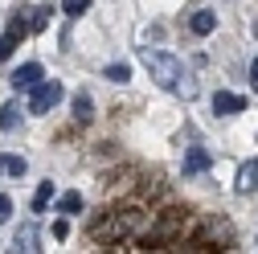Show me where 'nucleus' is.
Returning a JSON list of instances; mask_svg holds the SVG:
<instances>
[{"label": "nucleus", "instance_id": "4468645a", "mask_svg": "<svg viewBox=\"0 0 258 254\" xmlns=\"http://www.w3.org/2000/svg\"><path fill=\"white\" fill-rule=\"evenodd\" d=\"M90 5H94V0H61V9H66L70 17H78V13H86Z\"/></svg>", "mask_w": 258, "mask_h": 254}, {"label": "nucleus", "instance_id": "2eb2a0df", "mask_svg": "<svg viewBox=\"0 0 258 254\" xmlns=\"http://www.w3.org/2000/svg\"><path fill=\"white\" fill-rule=\"evenodd\" d=\"M29 29H33V25H29V21H21V13H17V17H13V25H9V37H25Z\"/></svg>", "mask_w": 258, "mask_h": 254}, {"label": "nucleus", "instance_id": "dca6fc26", "mask_svg": "<svg viewBox=\"0 0 258 254\" xmlns=\"http://www.w3.org/2000/svg\"><path fill=\"white\" fill-rule=\"evenodd\" d=\"M82 209V197L78 193H66V197H61V213H78Z\"/></svg>", "mask_w": 258, "mask_h": 254}, {"label": "nucleus", "instance_id": "39448f33", "mask_svg": "<svg viewBox=\"0 0 258 254\" xmlns=\"http://www.w3.org/2000/svg\"><path fill=\"white\" fill-rule=\"evenodd\" d=\"M188 29H192L197 37H209L213 29H217V13H213V9H197V13H192V21H188Z\"/></svg>", "mask_w": 258, "mask_h": 254}, {"label": "nucleus", "instance_id": "aec40b11", "mask_svg": "<svg viewBox=\"0 0 258 254\" xmlns=\"http://www.w3.org/2000/svg\"><path fill=\"white\" fill-rule=\"evenodd\" d=\"M250 82H254V90H258V57L250 61Z\"/></svg>", "mask_w": 258, "mask_h": 254}, {"label": "nucleus", "instance_id": "ddd939ff", "mask_svg": "<svg viewBox=\"0 0 258 254\" xmlns=\"http://www.w3.org/2000/svg\"><path fill=\"white\" fill-rule=\"evenodd\" d=\"M107 78H111V82H127V78H132V66H127V61H111V66H107Z\"/></svg>", "mask_w": 258, "mask_h": 254}, {"label": "nucleus", "instance_id": "412c9836", "mask_svg": "<svg viewBox=\"0 0 258 254\" xmlns=\"http://www.w3.org/2000/svg\"><path fill=\"white\" fill-rule=\"evenodd\" d=\"M254 164H258V160H254Z\"/></svg>", "mask_w": 258, "mask_h": 254}, {"label": "nucleus", "instance_id": "f3484780", "mask_svg": "<svg viewBox=\"0 0 258 254\" xmlns=\"http://www.w3.org/2000/svg\"><path fill=\"white\" fill-rule=\"evenodd\" d=\"M45 21H49V5H41V9H37V17L29 21V25H33V29H45Z\"/></svg>", "mask_w": 258, "mask_h": 254}, {"label": "nucleus", "instance_id": "9b49d317", "mask_svg": "<svg viewBox=\"0 0 258 254\" xmlns=\"http://www.w3.org/2000/svg\"><path fill=\"white\" fill-rule=\"evenodd\" d=\"M25 160H21V156H0V172H9V176H25Z\"/></svg>", "mask_w": 258, "mask_h": 254}, {"label": "nucleus", "instance_id": "1a4fd4ad", "mask_svg": "<svg viewBox=\"0 0 258 254\" xmlns=\"http://www.w3.org/2000/svg\"><path fill=\"white\" fill-rule=\"evenodd\" d=\"M17 246H21V250H37V226H33V221L17 230Z\"/></svg>", "mask_w": 258, "mask_h": 254}, {"label": "nucleus", "instance_id": "a211bd4d", "mask_svg": "<svg viewBox=\"0 0 258 254\" xmlns=\"http://www.w3.org/2000/svg\"><path fill=\"white\" fill-rule=\"evenodd\" d=\"M13 41H17V37H0V61H9V53H13Z\"/></svg>", "mask_w": 258, "mask_h": 254}, {"label": "nucleus", "instance_id": "6e6552de", "mask_svg": "<svg viewBox=\"0 0 258 254\" xmlns=\"http://www.w3.org/2000/svg\"><path fill=\"white\" fill-rule=\"evenodd\" d=\"M254 184H258V164H246L238 172V193H254Z\"/></svg>", "mask_w": 258, "mask_h": 254}, {"label": "nucleus", "instance_id": "f8f14e48", "mask_svg": "<svg viewBox=\"0 0 258 254\" xmlns=\"http://www.w3.org/2000/svg\"><path fill=\"white\" fill-rule=\"evenodd\" d=\"M49 197H53V180H41V184H37V193H33V209H45Z\"/></svg>", "mask_w": 258, "mask_h": 254}, {"label": "nucleus", "instance_id": "423d86ee", "mask_svg": "<svg viewBox=\"0 0 258 254\" xmlns=\"http://www.w3.org/2000/svg\"><path fill=\"white\" fill-rule=\"evenodd\" d=\"M209 168V152L205 148H188L184 152V176H197V172H205Z\"/></svg>", "mask_w": 258, "mask_h": 254}, {"label": "nucleus", "instance_id": "f257e3e1", "mask_svg": "<svg viewBox=\"0 0 258 254\" xmlns=\"http://www.w3.org/2000/svg\"><path fill=\"white\" fill-rule=\"evenodd\" d=\"M144 66L152 70V82H160L164 90H176V94H184V99L197 94V82L188 78V70H184L180 57H172L164 49H144Z\"/></svg>", "mask_w": 258, "mask_h": 254}, {"label": "nucleus", "instance_id": "7ed1b4c3", "mask_svg": "<svg viewBox=\"0 0 258 254\" xmlns=\"http://www.w3.org/2000/svg\"><path fill=\"white\" fill-rule=\"evenodd\" d=\"M238 111H246L242 94H230V90H217L213 94V115H238Z\"/></svg>", "mask_w": 258, "mask_h": 254}, {"label": "nucleus", "instance_id": "f03ea898", "mask_svg": "<svg viewBox=\"0 0 258 254\" xmlns=\"http://www.w3.org/2000/svg\"><path fill=\"white\" fill-rule=\"evenodd\" d=\"M57 103H61V82H57V78H41V82L33 86L29 111H33V115H45V111H53Z\"/></svg>", "mask_w": 258, "mask_h": 254}, {"label": "nucleus", "instance_id": "0eeeda50", "mask_svg": "<svg viewBox=\"0 0 258 254\" xmlns=\"http://www.w3.org/2000/svg\"><path fill=\"white\" fill-rule=\"evenodd\" d=\"M17 127H21V107L5 103V107H0V132H17Z\"/></svg>", "mask_w": 258, "mask_h": 254}, {"label": "nucleus", "instance_id": "9d476101", "mask_svg": "<svg viewBox=\"0 0 258 254\" xmlns=\"http://www.w3.org/2000/svg\"><path fill=\"white\" fill-rule=\"evenodd\" d=\"M74 119H94V103H90V94H74Z\"/></svg>", "mask_w": 258, "mask_h": 254}, {"label": "nucleus", "instance_id": "6ab92c4d", "mask_svg": "<svg viewBox=\"0 0 258 254\" xmlns=\"http://www.w3.org/2000/svg\"><path fill=\"white\" fill-rule=\"evenodd\" d=\"M9 213H13V201H9L5 193H0V221H9Z\"/></svg>", "mask_w": 258, "mask_h": 254}, {"label": "nucleus", "instance_id": "20e7f679", "mask_svg": "<svg viewBox=\"0 0 258 254\" xmlns=\"http://www.w3.org/2000/svg\"><path fill=\"white\" fill-rule=\"evenodd\" d=\"M41 78H45L41 61H29V66H21V70L13 74V86H17V90H33V86H37Z\"/></svg>", "mask_w": 258, "mask_h": 254}]
</instances>
